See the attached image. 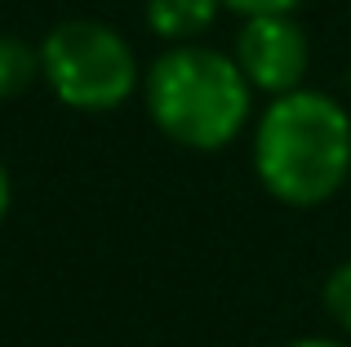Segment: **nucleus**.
Returning a JSON list of instances; mask_svg holds the SVG:
<instances>
[{
  "mask_svg": "<svg viewBox=\"0 0 351 347\" xmlns=\"http://www.w3.org/2000/svg\"><path fill=\"white\" fill-rule=\"evenodd\" d=\"M249 165L271 200L316 209L351 178V112L325 89L267 98L254 116Z\"/></svg>",
  "mask_w": 351,
  "mask_h": 347,
  "instance_id": "1",
  "label": "nucleus"
},
{
  "mask_svg": "<svg viewBox=\"0 0 351 347\" xmlns=\"http://www.w3.org/2000/svg\"><path fill=\"white\" fill-rule=\"evenodd\" d=\"M143 103L152 125L187 152H223L254 125V85L227 49L165 45L143 71Z\"/></svg>",
  "mask_w": 351,
  "mask_h": 347,
  "instance_id": "2",
  "label": "nucleus"
},
{
  "mask_svg": "<svg viewBox=\"0 0 351 347\" xmlns=\"http://www.w3.org/2000/svg\"><path fill=\"white\" fill-rule=\"evenodd\" d=\"M40 80L67 112L103 116L143 94V62L103 18H62L40 40Z\"/></svg>",
  "mask_w": 351,
  "mask_h": 347,
  "instance_id": "3",
  "label": "nucleus"
},
{
  "mask_svg": "<svg viewBox=\"0 0 351 347\" xmlns=\"http://www.w3.org/2000/svg\"><path fill=\"white\" fill-rule=\"evenodd\" d=\"M232 58H236V67L245 71V80L254 85V94H267V98L293 94V89L307 85V71H311L307 27L293 14L240 18Z\"/></svg>",
  "mask_w": 351,
  "mask_h": 347,
  "instance_id": "4",
  "label": "nucleus"
},
{
  "mask_svg": "<svg viewBox=\"0 0 351 347\" xmlns=\"http://www.w3.org/2000/svg\"><path fill=\"white\" fill-rule=\"evenodd\" d=\"M218 14H227L223 0H147L143 23L156 40L165 45H196L209 36V27L218 23Z\"/></svg>",
  "mask_w": 351,
  "mask_h": 347,
  "instance_id": "5",
  "label": "nucleus"
},
{
  "mask_svg": "<svg viewBox=\"0 0 351 347\" xmlns=\"http://www.w3.org/2000/svg\"><path fill=\"white\" fill-rule=\"evenodd\" d=\"M40 80V45L0 32V103H14Z\"/></svg>",
  "mask_w": 351,
  "mask_h": 347,
  "instance_id": "6",
  "label": "nucleus"
},
{
  "mask_svg": "<svg viewBox=\"0 0 351 347\" xmlns=\"http://www.w3.org/2000/svg\"><path fill=\"white\" fill-rule=\"evenodd\" d=\"M320 303H325V316L338 325L343 334H351V259L338 263L334 272L320 285Z\"/></svg>",
  "mask_w": 351,
  "mask_h": 347,
  "instance_id": "7",
  "label": "nucleus"
},
{
  "mask_svg": "<svg viewBox=\"0 0 351 347\" xmlns=\"http://www.w3.org/2000/svg\"><path fill=\"white\" fill-rule=\"evenodd\" d=\"M302 0H223L227 14L236 18H258V14H298Z\"/></svg>",
  "mask_w": 351,
  "mask_h": 347,
  "instance_id": "8",
  "label": "nucleus"
},
{
  "mask_svg": "<svg viewBox=\"0 0 351 347\" xmlns=\"http://www.w3.org/2000/svg\"><path fill=\"white\" fill-rule=\"evenodd\" d=\"M9 205H14V178H9V165H5V156H0V223H5Z\"/></svg>",
  "mask_w": 351,
  "mask_h": 347,
  "instance_id": "9",
  "label": "nucleus"
},
{
  "mask_svg": "<svg viewBox=\"0 0 351 347\" xmlns=\"http://www.w3.org/2000/svg\"><path fill=\"white\" fill-rule=\"evenodd\" d=\"M285 347H347V343L343 339H325V334H307V339H293Z\"/></svg>",
  "mask_w": 351,
  "mask_h": 347,
  "instance_id": "10",
  "label": "nucleus"
}]
</instances>
